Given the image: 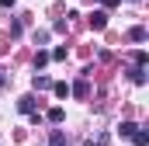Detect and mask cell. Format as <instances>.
Listing matches in <instances>:
<instances>
[{
    "label": "cell",
    "instance_id": "e0dca14e",
    "mask_svg": "<svg viewBox=\"0 0 149 146\" xmlns=\"http://www.w3.org/2000/svg\"><path fill=\"white\" fill-rule=\"evenodd\" d=\"M3 84H7V77H3V73H0V87H3Z\"/></svg>",
    "mask_w": 149,
    "mask_h": 146
},
{
    "label": "cell",
    "instance_id": "30bf717a",
    "mask_svg": "<svg viewBox=\"0 0 149 146\" xmlns=\"http://www.w3.org/2000/svg\"><path fill=\"white\" fill-rule=\"evenodd\" d=\"M45 118H49L52 125H59V122L66 118V111H63V108H49V115H45Z\"/></svg>",
    "mask_w": 149,
    "mask_h": 146
},
{
    "label": "cell",
    "instance_id": "4fadbf2b",
    "mask_svg": "<svg viewBox=\"0 0 149 146\" xmlns=\"http://www.w3.org/2000/svg\"><path fill=\"white\" fill-rule=\"evenodd\" d=\"M132 59H135V66H142V70H146V63H149V52H142V49H139V52H135Z\"/></svg>",
    "mask_w": 149,
    "mask_h": 146
},
{
    "label": "cell",
    "instance_id": "277c9868",
    "mask_svg": "<svg viewBox=\"0 0 149 146\" xmlns=\"http://www.w3.org/2000/svg\"><path fill=\"white\" fill-rule=\"evenodd\" d=\"M49 146H66V132L63 129H52L49 132Z\"/></svg>",
    "mask_w": 149,
    "mask_h": 146
},
{
    "label": "cell",
    "instance_id": "9c48e42d",
    "mask_svg": "<svg viewBox=\"0 0 149 146\" xmlns=\"http://www.w3.org/2000/svg\"><path fill=\"white\" fill-rule=\"evenodd\" d=\"M132 143H135V146H146V143H149V132L142 129V125H139V129L132 132Z\"/></svg>",
    "mask_w": 149,
    "mask_h": 146
},
{
    "label": "cell",
    "instance_id": "52a82bcc",
    "mask_svg": "<svg viewBox=\"0 0 149 146\" xmlns=\"http://www.w3.org/2000/svg\"><path fill=\"white\" fill-rule=\"evenodd\" d=\"M128 42H146V28H142V25L128 28Z\"/></svg>",
    "mask_w": 149,
    "mask_h": 146
},
{
    "label": "cell",
    "instance_id": "8992f818",
    "mask_svg": "<svg viewBox=\"0 0 149 146\" xmlns=\"http://www.w3.org/2000/svg\"><path fill=\"white\" fill-rule=\"evenodd\" d=\"M70 94H76V98H87V94H90V87H87V80H76L73 87H70Z\"/></svg>",
    "mask_w": 149,
    "mask_h": 146
},
{
    "label": "cell",
    "instance_id": "6da1fadb",
    "mask_svg": "<svg viewBox=\"0 0 149 146\" xmlns=\"http://www.w3.org/2000/svg\"><path fill=\"white\" fill-rule=\"evenodd\" d=\"M90 28H94V32L108 28V14H104V11H94V14H90Z\"/></svg>",
    "mask_w": 149,
    "mask_h": 146
},
{
    "label": "cell",
    "instance_id": "3957f363",
    "mask_svg": "<svg viewBox=\"0 0 149 146\" xmlns=\"http://www.w3.org/2000/svg\"><path fill=\"white\" fill-rule=\"evenodd\" d=\"M17 108L24 111V115H31V111H35V94H24V98H17Z\"/></svg>",
    "mask_w": 149,
    "mask_h": 146
},
{
    "label": "cell",
    "instance_id": "2e32d148",
    "mask_svg": "<svg viewBox=\"0 0 149 146\" xmlns=\"http://www.w3.org/2000/svg\"><path fill=\"white\" fill-rule=\"evenodd\" d=\"M101 4H104V7H118V0H101Z\"/></svg>",
    "mask_w": 149,
    "mask_h": 146
},
{
    "label": "cell",
    "instance_id": "8fae6325",
    "mask_svg": "<svg viewBox=\"0 0 149 146\" xmlns=\"http://www.w3.org/2000/svg\"><path fill=\"white\" fill-rule=\"evenodd\" d=\"M132 84H146V70L142 66H132Z\"/></svg>",
    "mask_w": 149,
    "mask_h": 146
},
{
    "label": "cell",
    "instance_id": "7c38bea8",
    "mask_svg": "<svg viewBox=\"0 0 149 146\" xmlns=\"http://www.w3.org/2000/svg\"><path fill=\"white\" fill-rule=\"evenodd\" d=\"M52 91H56V98H70V84H52Z\"/></svg>",
    "mask_w": 149,
    "mask_h": 146
},
{
    "label": "cell",
    "instance_id": "ba28073f",
    "mask_svg": "<svg viewBox=\"0 0 149 146\" xmlns=\"http://www.w3.org/2000/svg\"><path fill=\"white\" fill-rule=\"evenodd\" d=\"M31 87H35V91H49V87H52V80H49V77H42V73H35Z\"/></svg>",
    "mask_w": 149,
    "mask_h": 146
},
{
    "label": "cell",
    "instance_id": "5bb4252c",
    "mask_svg": "<svg viewBox=\"0 0 149 146\" xmlns=\"http://www.w3.org/2000/svg\"><path fill=\"white\" fill-rule=\"evenodd\" d=\"M45 63H49V52H45V49H38V56H35V70H42Z\"/></svg>",
    "mask_w": 149,
    "mask_h": 146
},
{
    "label": "cell",
    "instance_id": "9a60e30c",
    "mask_svg": "<svg viewBox=\"0 0 149 146\" xmlns=\"http://www.w3.org/2000/svg\"><path fill=\"white\" fill-rule=\"evenodd\" d=\"M0 7H7V11H10V7H14V0H0Z\"/></svg>",
    "mask_w": 149,
    "mask_h": 146
},
{
    "label": "cell",
    "instance_id": "5b68a950",
    "mask_svg": "<svg viewBox=\"0 0 149 146\" xmlns=\"http://www.w3.org/2000/svg\"><path fill=\"white\" fill-rule=\"evenodd\" d=\"M135 129H139L135 122H121V125H118V136H121V139H132V132H135Z\"/></svg>",
    "mask_w": 149,
    "mask_h": 146
},
{
    "label": "cell",
    "instance_id": "7a4b0ae2",
    "mask_svg": "<svg viewBox=\"0 0 149 146\" xmlns=\"http://www.w3.org/2000/svg\"><path fill=\"white\" fill-rule=\"evenodd\" d=\"M108 139H111L108 132H94V136H87V139H83V146H108Z\"/></svg>",
    "mask_w": 149,
    "mask_h": 146
}]
</instances>
